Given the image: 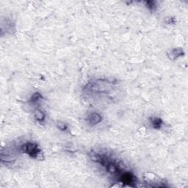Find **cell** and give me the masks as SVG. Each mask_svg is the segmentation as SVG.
<instances>
[{"mask_svg":"<svg viewBox=\"0 0 188 188\" xmlns=\"http://www.w3.org/2000/svg\"><path fill=\"white\" fill-rule=\"evenodd\" d=\"M21 151L23 153L27 154L31 157L38 159L41 155V151L38 145L35 143H26L21 146Z\"/></svg>","mask_w":188,"mask_h":188,"instance_id":"cell-1","label":"cell"},{"mask_svg":"<svg viewBox=\"0 0 188 188\" xmlns=\"http://www.w3.org/2000/svg\"><path fill=\"white\" fill-rule=\"evenodd\" d=\"M120 179L123 183L128 184L129 186H132V184L135 182V177L129 172H125L121 174Z\"/></svg>","mask_w":188,"mask_h":188,"instance_id":"cell-2","label":"cell"},{"mask_svg":"<svg viewBox=\"0 0 188 188\" xmlns=\"http://www.w3.org/2000/svg\"><path fill=\"white\" fill-rule=\"evenodd\" d=\"M102 121V115H99L97 112H92L88 115V118H87V121L88 124L91 126L97 125Z\"/></svg>","mask_w":188,"mask_h":188,"instance_id":"cell-3","label":"cell"},{"mask_svg":"<svg viewBox=\"0 0 188 188\" xmlns=\"http://www.w3.org/2000/svg\"><path fill=\"white\" fill-rule=\"evenodd\" d=\"M105 168H106L107 171L109 173L112 174H117V173L119 172L120 169L118 168V165L116 164H115L114 162H111L109 161H108L107 163L105 165Z\"/></svg>","mask_w":188,"mask_h":188,"instance_id":"cell-4","label":"cell"},{"mask_svg":"<svg viewBox=\"0 0 188 188\" xmlns=\"http://www.w3.org/2000/svg\"><path fill=\"white\" fill-rule=\"evenodd\" d=\"M151 124H152L153 128L156 129H159L162 127L163 122H162L161 118L154 117V118H151Z\"/></svg>","mask_w":188,"mask_h":188,"instance_id":"cell-5","label":"cell"},{"mask_svg":"<svg viewBox=\"0 0 188 188\" xmlns=\"http://www.w3.org/2000/svg\"><path fill=\"white\" fill-rule=\"evenodd\" d=\"M183 50L182 49H174L171 51V57L173 59L178 58L179 57H181L183 54Z\"/></svg>","mask_w":188,"mask_h":188,"instance_id":"cell-6","label":"cell"},{"mask_svg":"<svg viewBox=\"0 0 188 188\" xmlns=\"http://www.w3.org/2000/svg\"><path fill=\"white\" fill-rule=\"evenodd\" d=\"M34 115H35V119L40 122H42L45 120V114L41 110H35Z\"/></svg>","mask_w":188,"mask_h":188,"instance_id":"cell-7","label":"cell"},{"mask_svg":"<svg viewBox=\"0 0 188 188\" xmlns=\"http://www.w3.org/2000/svg\"><path fill=\"white\" fill-rule=\"evenodd\" d=\"M41 99H42V96L39 93H35L31 97L30 102L32 103H37L38 102H40Z\"/></svg>","mask_w":188,"mask_h":188,"instance_id":"cell-8","label":"cell"},{"mask_svg":"<svg viewBox=\"0 0 188 188\" xmlns=\"http://www.w3.org/2000/svg\"><path fill=\"white\" fill-rule=\"evenodd\" d=\"M57 128H58L60 130H61V131H66V130H67V129H68L67 125H66L65 123L61 122V121H59V122H57Z\"/></svg>","mask_w":188,"mask_h":188,"instance_id":"cell-9","label":"cell"},{"mask_svg":"<svg viewBox=\"0 0 188 188\" xmlns=\"http://www.w3.org/2000/svg\"><path fill=\"white\" fill-rule=\"evenodd\" d=\"M154 1H147L146 4H147V7H149L151 10H154L155 7H156V5L154 4Z\"/></svg>","mask_w":188,"mask_h":188,"instance_id":"cell-10","label":"cell"}]
</instances>
